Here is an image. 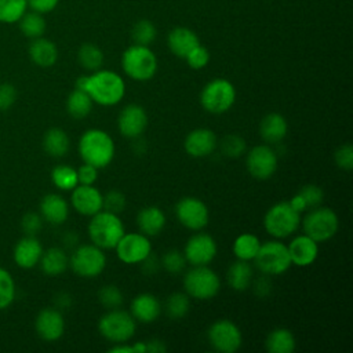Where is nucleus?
<instances>
[{"mask_svg":"<svg viewBox=\"0 0 353 353\" xmlns=\"http://www.w3.org/2000/svg\"><path fill=\"white\" fill-rule=\"evenodd\" d=\"M236 101V88L234 85L222 77L214 79L208 81L200 94V103L201 106L212 113V114H222L226 113Z\"/></svg>","mask_w":353,"mask_h":353,"instance_id":"nucleus-7","label":"nucleus"},{"mask_svg":"<svg viewBox=\"0 0 353 353\" xmlns=\"http://www.w3.org/2000/svg\"><path fill=\"white\" fill-rule=\"evenodd\" d=\"M291 265H296L299 268H305L312 265L319 255V243L306 236L305 233L292 239V241L287 245Z\"/></svg>","mask_w":353,"mask_h":353,"instance_id":"nucleus-21","label":"nucleus"},{"mask_svg":"<svg viewBox=\"0 0 353 353\" xmlns=\"http://www.w3.org/2000/svg\"><path fill=\"white\" fill-rule=\"evenodd\" d=\"M142 265V270L146 273V274H152L154 272H157L159 266H160V259H157L156 256L152 255V252L141 262Z\"/></svg>","mask_w":353,"mask_h":353,"instance_id":"nucleus-54","label":"nucleus"},{"mask_svg":"<svg viewBox=\"0 0 353 353\" xmlns=\"http://www.w3.org/2000/svg\"><path fill=\"white\" fill-rule=\"evenodd\" d=\"M87 230L91 243L102 250H113L125 233L120 216L105 210L91 216Z\"/></svg>","mask_w":353,"mask_h":353,"instance_id":"nucleus-3","label":"nucleus"},{"mask_svg":"<svg viewBox=\"0 0 353 353\" xmlns=\"http://www.w3.org/2000/svg\"><path fill=\"white\" fill-rule=\"evenodd\" d=\"M77 61L84 69L95 72L101 69L103 63V52L98 46L92 43H84L77 51Z\"/></svg>","mask_w":353,"mask_h":353,"instance_id":"nucleus-36","label":"nucleus"},{"mask_svg":"<svg viewBox=\"0 0 353 353\" xmlns=\"http://www.w3.org/2000/svg\"><path fill=\"white\" fill-rule=\"evenodd\" d=\"M148 127L146 110L138 103L125 105L117 117V128L125 138H139Z\"/></svg>","mask_w":353,"mask_h":353,"instance_id":"nucleus-17","label":"nucleus"},{"mask_svg":"<svg viewBox=\"0 0 353 353\" xmlns=\"http://www.w3.org/2000/svg\"><path fill=\"white\" fill-rule=\"evenodd\" d=\"M176 219L182 226L190 230H201L208 225L210 211L205 203L197 197H182L175 205Z\"/></svg>","mask_w":353,"mask_h":353,"instance_id":"nucleus-13","label":"nucleus"},{"mask_svg":"<svg viewBox=\"0 0 353 353\" xmlns=\"http://www.w3.org/2000/svg\"><path fill=\"white\" fill-rule=\"evenodd\" d=\"M28 8L39 14L51 12L59 3V0H26Z\"/></svg>","mask_w":353,"mask_h":353,"instance_id":"nucleus-53","label":"nucleus"},{"mask_svg":"<svg viewBox=\"0 0 353 353\" xmlns=\"http://www.w3.org/2000/svg\"><path fill=\"white\" fill-rule=\"evenodd\" d=\"M17 99V90L10 83L0 84V112L10 109Z\"/></svg>","mask_w":353,"mask_h":353,"instance_id":"nucleus-50","label":"nucleus"},{"mask_svg":"<svg viewBox=\"0 0 353 353\" xmlns=\"http://www.w3.org/2000/svg\"><path fill=\"white\" fill-rule=\"evenodd\" d=\"M51 181L61 190H72L79 185L77 170L66 164L57 165L51 171Z\"/></svg>","mask_w":353,"mask_h":353,"instance_id":"nucleus-37","label":"nucleus"},{"mask_svg":"<svg viewBox=\"0 0 353 353\" xmlns=\"http://www.w3.org/2000/svg\"><path fill=\"white\" fill-rule=\"evenodd\" d=\"M15 298V283L8 270L0 268V310L8 307Z\"/></svg>","mask_w":353,"mask_h":353,"instance_id":"nucleus-41","label":"nucleus"},{"mask_svg":"<svg viewBox=\"0 0 353 353\" xmlns=\"http://www.w3.org/2000/svg\"><path fill=\"white\" fill-rule=\"evenodd\" d=\"M69 266L77 276L94 279L103 272L106 256L102 248L95 244L77 245L69 258Z\"/></svg>","mask_w":353,"mask_h":353,"instance_id":"nucleus-11","label":"nucleus"},{"mask_svg":"<svg viewBox=\"0 0 353 353\" xmlns=\"http://www.w3.org/2000/svg\"><path fill=\"white\" fill-rule=\"evenodd\" d=\"M218 145L216 135L210 128H194L192 130L183 141L185 152L196 159H203L210 156Z\"/></svg>","mask_w":353,"mask_h":353,"instance_id":"nucleus-20","label":"nucleus"},{"mask_svg":"<svg viewBox=\"0 0 353 353\" xmlns=\"http://www.w3.org/2000/svg\"><path fill=\"white\" fill-rule=\"evenodd\" d=\"M98 178V168L84 163L77 168V179L81 185H94Z\"/></svg>","mask_w":353,"mask_h":353,"instance_id":"nucleus-51","label":"nucleus"},{"mask_svg":"<svg viewBox=\"0 0 353 353\" xmlns=\"http://www.w3.org/2000/svg\"><path fill=\"white\" fill-rule=\"evenodd\" d=\"M43 148L47 154L52 157H62L70 148V139L62 128L54 127L46 131L43 137Z\"/></svg>","mask_w":353,"mask_h":353,"instance_id":"nucleus-31","label":"nucleus"},{"mask_svg":"<svg viewBox=\"0 0 353 353\" xmlns=\"http://www.w3.org/2000/svg\"><path fill=\"white\" fill-rule=\"evenodd\" d=\"M183 288L189 296L207 301L219 292L221 280L207 265L193 266L183 276Z\"/></svg>","mask_w":353,"mask_h":353,"instance_id":"nucleus-6","label":"nucleus"},{"mask_svg":"<svg viewBox=\"0 0 353 353\" xmlns=\"http://www.w3.org/2000/svg\"><path fill=\"white\" fill-rule=\"evenodd\" d=\"M189 307H190V299L188 294L174 292L167 298L165 310H167V314L174 320L185 317L189 312Z\"/></svg>","mask_w":353,"mask_h":353,"instance_id":"nucleus-39","label":"nucleus"},{"mask_svg":"<svg viewBox=\"0 0 353 353\" xmlns=\"http://www.w3.org/2000/svg\"><path fill=\"white\" fill-rule=\"evenodd\" d=\"M186 258L179 250H168L160 259V265L170 273H181L186 266Z\"/></svg>","mask_w":353,"mask_h":353,"instance_id":"nucleus-43","label":"nucleus"},{"mask_svg":"<svg viewBox=\"0 0 353 353\" xmlns=\"http://www.w3.org/2000/svg\"><path fill=\"white\" fill-rule=\"evenodd\" d=\"M221 148H222V153L226 157L237 159L245 152V141L239 135L230 134L222 139Z\"/></svg>","mask_w":353,"mask_h":353,"instance_id":"nucleus-44","label":"nucleus"},{"mask_svg":"<svg viewBox=\"0 0 353 353\" xmlns=\"http://www.w3.org/2000/svg\"><path fill=\"white\" fill-rule=\"evenodd\" d=\"M261 247L259 239L252 233H243L236 237L233 243V254L237 259L252 261Z\"/></svg>","mask_w":353,"mask_h":353,"instance_id":"nucleus-35","label":"nucleus"},{"mask_svg":"<svg viewBox=\"0 0 353 353\" xmlns=\"http://www.w3.org/2000/svg\"><path fill=\"white\" fill-rule=\"evenodd\" d=\"M34 328L39 336L47 342L59 339L65 331V320L61 310L57 307L40 310L34 321Z\"/></svg>","mask_w":353,"mask_h":353,"instance_id":"nucleus-19","label":"nucleus"},{"mask_svg":"<svg viewBox=\"0 0 353 353\" xmlns=\"http://www.w3.org/2000/svg\"><path fill=\"white\" fill-rule=\"evenodd\" d=\"M124 73L135 81H148L157 72V58L149 46L132 44L121 57Z\"/></svg>","mask_w":353,"mask_h":353,"instance_id":"nucleus-4","label":"nucleus"},{"mask_svg":"<svg viewBox=\"0 0 353 353\" xmlns=\"http://www.w3.org/2000/svg\"><path fill=\"white\" fill-rule=\"evenodd\" d=\"M167 43H168V48L174 55L179 58H185L189 54V51L194 48L200 41L197 34L193 30L183 26H178L168 33Z\"/></svg>","mask_w":353,"mask_h":353,"instance_id":"nucleus-27","label":"nucleus"},{"mask_svg":"<svg viewBox=\"0 0 353 353\" xmlns=\"http://www.w3.org/2000/svg\"><path fill=\"white\" fill-rule=\"evenodd\" d=\"M335 163L339 168L345 171H350L353 168V146L350 143L341 145L334 154Z\"/></svg>","mask_w":353,"mask_h":353,"instance_id":"nucleus-48","label":"nucleus"},{"mask_svg":"<svg viewBox=\"0 0 353 353\" xmlns=\"http://www.w3.org/2000/svg\"><path fill=\"white\" fill-rule=\"evenodd\" d=\"M251 285H254V292L259 298H266L272 291V281L268 274H263V276L252 280Z\"/></svg>","mask_w":353,"mask_h":353,"instance_id":"nucleus-52","label":"nucleus"},{"mask_svg":"<svg viewBox=\"0 0 353 353\" xmlns=\"http://www.w3.org/2000/svg\"><path fill=\"white\" fill-rule=\"evenodd\" d=\"M43 254V247L34 236H25L14 247V261L22 269L34 268Z\"/></svg>","mask_w":353,"mask_h":353,"instance_id":"nucleus-22","label":"nucleus"},{"mask_svg":"<svg viewBox=\"0 0 353 353\" xmlns=\"http://www.w3.org/2000/svg\"><path fill=\"white\" fill-rule=\"evenodd\" d=\"M216 251L218 248L214 237L208 233L199 232L186 241L182 252L186 258V262L193 266H200L211 263L216 255Z\"/></svg>","mask_w":353,"mask_h":353,"instance_id":"nucleus-16","label":"nucleus"},{"mask_svg":"<svg viewBox=\"0 0 353 353\" xmlns=\"http://www.w3.org/2000/svg\"><path fill=\"white\" fill-rule=\"evenodd\" d=\"M210 345L221 353H234L243 343V335L240 328L228 319L216 320L208 328Z\"/></svg>","mask_w":353,"mask_h":353,"instance_id":"nucleus-12","label":"nucleus"},{"mask_svg":"<svg viewBox=\"0 0 353 353\" xmlns=\"http://www.w3.org/2000/svg\"><path fill=\"white\" fill-rule=\"evenodd\" d=\"M185 59H186L188 65H189L192 69L199 70V69L205 68L207 63L210 62V52H208V50H207L204 46H201V44L199 43L194 48H192V50L189 51V54L185 57Z\"/></svg>","mask_w":353,"mask_h":353,"instance_id":"nucleus-46","label":"nucleus"},{"mask_svg":"<svg viewBox=\"0 0 353 353\" xmlns=\"http://www.w3.org/2000/svg\"><path fill=\"white\" fill-rule=\"evenodd\" d=\"M28 54L32 62L40 68H50L58 59V48L55 43L43 36L32 39Z\"/></svg>","mask_w":353,"mask_h":353,"instance_id":"nucleus-25","label":"nucleus"},{"mask_svg":"<svg viewBox=\"0 0 353 353\" xmlns=\"http://www.w3.org/2000/svg\"><path fill=\"white\" fill-rule=\"evenodd\" d=\"M301 225V214L295 211L288 201L273 204L263 216L265 230L276 237L284 239L298 230Z\"/></svg>","mask_w":353,"mask_h":353,"instance_id":"nucleus-5","label":"nucleus"},{"mask_svg":"<svg viewBox=\"0 0 353 353\" xmlns=\"http://www.w3.org/2000/svg\"><path fill=\"white\" fill-rule=\"evenodd\" d=\"M135 319L125 310L109 309L98 321L99 334L113 343L127 342L135 334Z\"/></svg>","mask_w":353,"mask_h":353,"instance_id":"nucleus-9","label":"nucleus"},{"mask_svg":"<svg viewBox=\"0 0 353 353\" xmlns=\"http://www.w3.org/2000/svg\"><path fill=\"white\" fill-rule=\"evenodd\" d=\"M156 34H157L156 26L148 19L138 21L131 30V37L134 40V44H139V46H149L156 39Z\"/></svg>","mask_w":353,"mask_h":353,"instance_id":"nucleus-40","label":"nucleus"},{"mask_svg":"<svg viewBox=\"0 0 353 353\" xmlns=\"http://www.w3.org/2000/svg\"><path fill=\"white\" fill-rule=\"evenodd\" d=\"M19 25V30L22 32V34L28 39H37L41 37L46 32V19L43 17V14H39L36 11H26L21 19L18 21Z\"/></svg>","mask_w":353,"mask_h":353,"instance_id":"nucleus-34","label":"nucleus"},{"mask_svg":"<svg viewBox=\"0 0 353 353\" xmlns=\"http://www.w3.org/2000/svg\"><path fill=\"white\" fill-rule=\"evenodd\" d=\"M113 250L121 262L134 265L141 263L152 252V243L141 232L124 233Z\"/></svg>","mask_w":353,"mask_h":353,"instance_id":"nucleus-14","label":"nucleus"},{"mask_svg":"<svg viewBox=\"0 0 353 353\" xmlns=\"http://www.w3.org/2000/svg\"><path fill=\"white\" fill-rule=\"evenodd\" d=\"M79 153L84 163L101 170L113 161L116 146L113 138L106 131L90 128L80 137Z\"/></svg>","mask_w":353,"mask_h":353,"instance_id":"nucleus-2","label":"nucleus"},{"mask_svg":"<svg viewBox=\"0 0 353 353\" xmlns=\"http://www.w3.org/2000/svg\"><path fill=\"white\" fill-rule=\"evenodd\" d=\"M295 345V336L287 328H274L265 339V347L270 353H292Z\"/></svg>","mask_w":353,"mask_h":353,"instance_id":"nucleus-32","label":"nucleus"},{"mask_svg":"<svg viewBox=\"0 0 353 353\" xmlns=\"http://www.w3.org/2000/svg\"><path fill=\"white\" fill-rule=\"evenodd\" d=\"M103 194L94 185L79 183L72 189V207L81 215L92 216L102 210Z\"/></svg>","mask_w":353,"mask_h":353,"instance_id":"nucleus-18","label":"nucleus"},{"mask_svg":"<svg viewBox=\"0 0 353 353\" xmlns=\"http://www.w3.org/2000/svg\"><path fill=\"white\" fill-rule=\"evenodd\" d=\"M40 215L51 225H62L68 219L69 204L61 194L48 193L40 201Z\"/></svg>","mask_w":353,"mask_h":353,"instance_id":"nucleus-24","label":"nucleus"},{"mask_svg":"<svg viewBox=\"0 0 353 353\" xmlns=\"http://www.w3.org/2000/svg\"><path fill=\"white\" fill-rule=\"evenodd\" d=\"M131 314L135 319V321H141L145 324L153 323L161 312L160 301L149 292L138 294L131 301Z\"/></svg>","mask_w":353,"mask_h":353,"instance_id":"nucleus-23","label":"nucleus"},{"mask_svg":"<svg viewBox=\"0 0 353 353\" xmlns=\"http://www.w3.org/2000/svg\"><path fill=\"white\" fill-rule=\"evenodd\" d=\"M277 161V153L269 145H258L248 152L245 165L251 176L265 181L276 172Z\"/></svg>","mask_w":353,"mask_h":353,"instance_id":"nucleus-15","label":"nucleus"},{"mask_svg":"<svg viewBox=\"0 0 353 353\" xmlns=\"http://www.w3.org/2000/svg\"><path fill=\"white\" fill-rule=\"evenodd\" d=\"M125 204H127V200H125V196H124L121 192H119V190H110V192H108V193L103 196V200H102V210L119 215L120 212L124 211Z\"/></svg>","mask_w":353,"mask_h":353,"instance_id":"nucleus-45","label":"nucleus"},{"mask_svg":"<svg viewBox=\"0 0 353 353\" xmlns=\"http://www.w3.org/2000/svg\"><path fill=\"white\" fill-rule=\"evenodd\" d=\"M21 226L26 236H36L43 226V218L36 212H28L23 215Z\"/></svg>","mask_w":353,"mask_h":353,"instance_id":"nucleus-49","label":"nucleus"},{"mask_svg":"<svg viewBox=\"0 0 353 353\" xmlns=\"http://www.w3.org/2000/svg\"><path fill=\"white\" fill-rule=\"evenodd\" d=\"M303 233L317 243L327 241L335 236L339 228L338 215L328 207H313L303 219H301Z\"/></svg>","mask_w":353,"mask_h":353,"instance_id":"nucleus-8","label":"nucleus"},{"mask_svg":"<svg viewBox=\"0 0 353 353\" xmlns=\"http://www.w3.org/2000/svg\"><path fill=\"white\" fill-rule=\"evenodd\" d=\"M256 268L262 274L279 276L287 272L291 266L288 248L279 240H269L261 243V247L254 258Z\"/></svg>","mask_w":353,"mask_h":353,"instance_id":"nucleus-10","label":"nucleus"},{"mask_svg":"<svg viewBox=\"0 0 353 353\" xmlns=\"http://www.w3.org/2000/svg\"><path fill=\"white\" fill-rule=\"evenodd\" d=\"M98 299L106 309H117L123 303V292L114 284H106L98 291Z\"/></svg>","mask_w":353,"mask_h":353,"instance_id":"nucleus-42","label":"nucleus"},{"mask_svg":"<svg viewBox=\"0 0 353 353\" xmlns=\"http://www.w3.org/2000/svg\"><path fill=\"white\" fill-rule=\"evenodd\" d=\"M301 194V197L303 199L306 207L313 208L321 204L323 199H324V192L319 185L314 183H307L305 186L301 188V190L298 192Z\"/></svg>","mask_w":353,"mask_h":353,"instance_id":"nucleus-47","label":"nucleus"},{"mask_svg":"<svg viewBox=\"0 0 353 353\" xmlns=\"http://www.w3.org/2000/svg\"><path fill=\"white\" fill-rule=\"evenodd\" d=\"M72 303V296L66 292H59L57 296H55V305H57V309H66L69 307Z\"/></svg>","mask_w":353,"mask_h":353,"instance_id":"nucleus-56","label":"nucleus"},{"mask_svg":"<svg viewBox=\"0 0 353 353\" xmlns=\"http://www.w3.org/2000/svg\"><path fill=\"white\" fill-rule=\"evenodd\" d=\"M109 353H134L132 350V345H127L125 342H120V343H116L114 346L109 347L108 349Z\"/></svg>","mask_w":353,"mask_h":353,"instance_id":"nucleus-58","label":"nucleus"},{"mask_svg":"<svg viewBox=\"0 0 353 353\" xmlns=\"http://www.w3.org/2000/svg\"><path fill=\"white\" fill-rule=\"evenodd\" d=\"M92 103L91 97L85 91L74 88L66 99V110L72 117L83 119L91 113Z\"/></svg>","mask_w":353,"mask_h":353,"instance_id":"nucleus-33","label":"nucleus"},{"mask_svg":"<svg viewBox=\"0 0 353 353\" xmlns=\"http://www.w3.org/2000/svg\"><path fill=\"white\" fill-rule=\"evenodd\" d=\"M84 91L92 102L101 106L117 105L125 95V83L123 77L106 69H98L87 76Z\"/></svg>","mask_w":353,"mask_h":353,"instance_id":"nucleus-1","label":"nucleus"},{"mask_svg":"<svg viewBox=\"0 0 353 353\" xmlns=\"http://www.w3.org/2000/svg\"><path fill=\"white\" fill-rule=\"evenodd\" d=\"M226 280L232 290L245 291L248 287H251V283L254 280L252 266L248 261L237 259L228 268Z\"/></svg>","mask_w":353,"mask_h":353,"instance_id":"nucleus-29","label":"nucleus"},{"mask_svg":"<svg viewBox=\"0 0 353 353\" xmlns=\"http://www.w3.org/2000/svg\"><path fill=\"white\" fill-rule=\"evenodd\" d=\"M39 263L47 276H59L69 266V258L62 248L51 247L43 251Z\"/></svg>","mask_w":353,"mask_h":353,"instance_id":"nucleus-30","label":"nucleus"},{"mask_svg":"<svg viewBox=\"0 0 353 353\" xmlns=\"http://www.w3.org/2000/svg\"><path fill=\"white\" fill-rule=\"evenodd\" d=\"M288 203H290V205H291L295 211H298L299 214L307 208L306 204H305V201H303V199L301 197L299 193L294 194V196L291 197V200H288Z\"/></svg>","mask_w":353,"mask_h":353,"instance_id":"nucleus-57","label":"nucleus"},{"mask_svg":"<svg viewBox=\"0 0 353 353\" xmlns=\"http://www.w3.org/2000/svg\"><path fill=\"white\" fill-rule=\"evenodd\" d=\"M137 226L148 237L157 236L165 226V214L156 205H148L137 214Z\"/></svg>","mask_w":353,"mask_h":353,"instance_id":"nucleus-26","label":"nucleus"},{"mask_svg":"<svg viewBox=\"0 0 353 353\" xmlns=\"http://www.w3.org/2000/svg\"><path fill=\"white\" fill-rule=\"evenodd\" d=\"M145 345H146V353H161L167 350L165 343L160 339H150L145 342Z\"/></svg>","mask_w":353,"mask_h":353,"instance_id":"nucleus-55","label":"nucleus"},{"mask_svg":"<svg viewBox=\"0 0 353 353\" xmlns=\"http://www.w3.org/2000/svg\"><path fill=\"white\" fill-rule=\"evenodd\" d=\"M63 243H65V245L74 247V245L79 243V236H77L73 230H69V232H66V234L63 236Z\"/></svg>","mask_w":353,"mask_h":353,"instance_id":"nucleus-59","label":"nucleus"},{"mask_svg":"<svg viewBox=\"0 0 353 353\" xmlns=\"http://www.w3.org/2000/svg\"><path fill=\"white\" fill-rule=\"evenodd\" d=\"M28 11L26 0H0V22L17 23Z\"/></svg>","mask_w":353,"mask_h":353,"instance_id":"nucleus-38","label":"nucleus"},{"mask_svg":"<svg viewBox=\"0 0 353 353\" xmlns=\"http://www.w3.org/2000/svg\"><path fill=\"white\" fill-rule=\"evenodd\" d=\"M288 131V123L280 113L266 114L259 124V135L268 143L281 142Z\"/></svg>","mask_w":353,"mask_h":353,"instance_id":"nucleus-28","label":"nucleus"}]
</instances>
